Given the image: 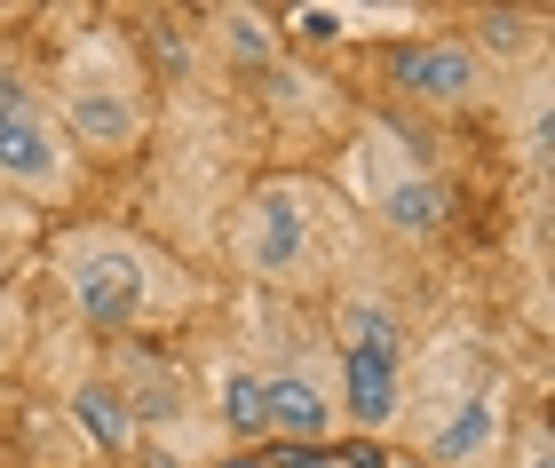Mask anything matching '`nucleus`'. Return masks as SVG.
<instances>
[{"instance_id": "obj_1", "label": "nucleus", "mask_w": 555, "mask_h": 468, "mask_svg": "<svg viewBox=\"0 0 555 468\" xmlns=\"http://www.w3.org/2000/svg\"><path fill=\"white\" fill-rule=\"evenodd\" d=\"M341 398L365 429H389L397 421V398H405V334H397L389 310L373 302H349L341 310Z\"/></svg>"}, {"instance_id": "obj_2", "label": "nucleus", "mask_w": 555, "mask_h": 468, "mask_svg": "<svg viewBox=\"0 0 555 468\" xmlns=\"http://www.w3.org/2000/svg\"><path fill=\"white\" fill-rule=\"evenodd\" d=\"M143 302H151V270H143L135 246H119V238L72 246V310H80L95 334H128L143 317Z\"/></svg>"}, {"instance_id": "obj_3", "label": "nucleus", "mask_w": 555, "mask_h": 468, "mask_svg": "<svg viewBox=\"0 0 555 468\" xmlns=\"http://www.w3.org/2000/svg\"><path fill=\"white\" fill-rule=\"evenodd\" d=\"M310 246H318L310 199H301L294 183H270V191H255V199H246V223H238L246 270H262V278H294V270L310 262Z\"/></svg>"}, {"instance_id": "obj_4", "label": "nucleus", "mask_w": 555, "mask_h": 468, "mask_svg": "<svg viewBox=\"0 0 555 468\" xmlns=\"http://www.w3.org/2000/svg\"><path fill=\"white\" fill-rule=\"evenodd\" d=\"M72 159H64V135L48 128V112L24 95V80H0V183H24V191H64Z\"/></svg>"}, {"instance_id": "obj_5", "label": "nucleus", "mask_w": 555, "mask_h": 468, "mask_svg": "<svg viewBox=\"0 0 555 468\" xmlns=\"http://www.w3.org/2000/svg\"><path fill=\"white\" fill-rule=\"evenodd\" d=\"M389 88L413 104H468L485 95V56L468 40H405L389 48Z\"/></svg>"}, {"instance_id": "obj_6", "label": "nucleus", "mask_w": 555, "mask_h": 468, "mask_svg": "<svg viewBox=\"0 0 555 468\" xmlns=\"http://www.w3.org/2000/svg\"><path fill=\"white\" fill-rule=\"evenodd\" d=\"M262 421H270V437H286V445H318V437L334 429V398H325V381H310V374H262Z\"/></svg>"}, {"instance_id": "obj_7", "label": "nucleus", "mask_w": 555, "mask_h": 468, "mask_svg": "<svg viewBox=\"0 0 555 468\" xmlns=\"http://www.w3.org/2000/svg\"><path fill=\"white\" fill-rule=\"evenodd\" d=\"M64 119L80 128V143H95V152L135 143V128H143L135 95H128V88H104V80H80V88H72V95H64Z\"/></svg>"}, {"instance_id": "obj_8", "label": "nucleus", "mask_w": 555, "mask_h": 468, "mask_svg": "<svg viewBox=\"0 0 555 468\" xmlns=\"http://www.w3.org/2000/svg\"><path fill=\"white\" fill-rule=\"evenodd\" d=\"M373 207H382V223L389 231H405V238H428V231H444V214H452V191L437 176H389L382 191H373Z\"/></svg>"}, {"instance_id": "obj_9", "label": "nucleus", "mask_w": 555, "mask_h": 468, "mask_svg": "<svg viewBox=\"0 0 555 468\" xmlns=\"http://www.w3.org/2000/svg\"><path fill=\"white\" fill-rule=\"evenodd\" d=\"M72 421H80V437L95 453H128L135 445V405H128V389H112V381L72 389Z\"/></svg>"}, {"instance_id": "obj_10", "label": "nucleus", "mask_w": 555, "mask_h": 468, "mask_svg": "<svg viewBox=\"0 0 555 468\" xmlns=\"http://www.w3.org/2000/svg\"><path fill=\"white\" fill-rule=\"evenodd\" d=\"M492 437H500V398H492V389H476V398H468V405H461V413H452V421L437 429L428 460H452V468H461V460H476V453H485Z\"/></svg>"}, {"instance_id": "obj_11", "label": "nucleus", "mask_w": 555, "mask_h": 468, "mask_svg": "<svg viewBox=\"0 0 555 468\" xmlns=\"http://www.w3.org/2000/svg\"><path fill=\"white\" fill-rule=\"evenodd\" d=\"M222 421L238 437H270L262 421V374H222Z\"/></svg>"}, {"instance_id": "obj_12", "label": "nucleus", "mask_w": 555, "mask_h": 468, "mask_svg": "<svg viewBox=\"0 0 555 468\" xmlns=\"http://www.w3.org/2000/svg\"><path fill=\"white\" fill-rule=\"evenodd\" d=\"M222 48H231V56H246V64H270V24L246 16V9H231V16H222Z\"/></svg>"}, {"instance_id": "obj_13", "label": "nucleus", "mask_w": 555, "mask_h": 468, "mask_svg": "<svg viewBox=\"0 0 555 468\" xmlns=\"http://www.w3.org/2000/svg\"><path fill=\"white\" fill-rule=\"evenodd\" d=\"M476 32H485V48H516V40H524V24H516V16H485Z\"/></svg>"}, {"instance_id": "obj_14", "label": "nucleus", "mask_w": 555, "mask_h": 468, "mask_svg": "<svg viewBox=\"0 0 555 468\" xmlns=\"http://www.w3.org/2000/svg\"><path fill=\"white\" fill-rule=\"evenodd\" d=\"M159 64L167 72H191V40H175V24H159Z\"/></svg>"}, {"instance_id": "obj_15", "label": "nucleus", "mask_w": 555, "mask_h": 468, "mask_svg": "<svg viewBox=\"0 0 555 468\" xmlns=\"http://www.w3.org/2000/svg\"><path fill=\"white\" fill-rule=\"evenodd\" d=\"M524 468H547V437H532V453H524Z\"/></svg>"}, {"instance_id": "obj_16", "label": "nucleus", "mask_w": 555, "mask_h": 468, "mask_svg": "<svg viewBox=\"0 0 555 468\" xmlns=\"http://www.w3.org/2000/svg\"><path fill=\"white\" fill-rule=\"evenodd\" d=\"M389 468H428V460H389Z\"/></svg>"}]
</instances>
